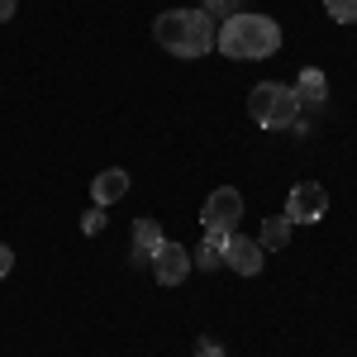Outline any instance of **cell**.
<instances>
[{"label": "cell", "mask_w": 357, "mask_h": 357, "mask_svg": "<svg viewBox=\"0 0 357 357\" xmlns=\"http://www.w3.org/2000/svg\"><path fill=\"white\" fill-rule=\"evenodd\" d=\"M215 33H220V24L205 10H162L153 20V38L172 57H210L215 53Z\"/></svg>", "instance_id": "1"}, {"label": "cell", "mask_w": 357, "mask_h": 357, "mask_svg": "<svg viewBox=\"0 0 357 357\" xmlns=\"http://www.w3.org/2000/svg\"><path fill=\"white\" fill-rule=\"evenodd\" d=\"M215 48L224 57H234V62H262V57H272L281 48V24L267 20V15H234V20H224L220 33H215Z\"/></svg>", "instance_id": "2"}, {"label": "cell", "mask_w": 357, "mask_h": 357, "mask_svg": "<svg viewBox=\"0 0 357 357\" xmlns=\"http://www.w3.org/2000/svg\"><path fill=\"white\" fill-rule=\"evenodd\" d=\"M248 119L267 134H281V129H296L301 124V96L296 86L281 82H257L248 91Z\"/></svg>", "instance_id": "3"}, {"label": "cell", "mask_w": 357, "mask_h": 357, "mask_svg": "<svg viewBox=\"0 0 357 357\" xmlns=\"http://www.w3.org/2000/svg\"><path fill=\"white\" fill-rule=\"evenodd\" d=\"M238 220H243V195L234 191V186L210 191V200L200 205V224H205V234H215V238L238 234Z\"/></svg>", "instance_id": "4"}, {"label": "cell", "mask_w": 357, "mask_h": 357, "mask_svg": "<svg viewBox=\"0 0 357 357\" xmlns=\"http://www.w3.org/2000/svg\"><path fill=\"white\" fill-rule=\"evenodd\" d=\"M329 215V191L319 181H296L286 195V220L291 224H319Z\"/></svg>", "instance_id": "5"}, {"label": "cell", "mask_w": 357, "mask_h": 357, "mask_svg": "<svg viewBox=\"0 0 357 357\" xmlns=\"http://www.w3.org/2000/svg\"><path fill=\"white\" fill-rule=\"evenodd\" d=\"M224 262H229V272H238V276H257L267 267V252H262L257 238L229 234V238H224Z\"/></svg>", "instance_id": "6"}, {"label": "cell", "mask_w": 357, "mask_h": 357, "mask_svg": "<svg viewBox=\"0 0 357 357\" xmlns=\"http://www.w3.org/2000/svg\"><path fill=\"white\" fill-rule=\"evenodd\" d=\"M186 276H191V248L162 243L158 257H153V281H158V286H181Z\"/></svg>", "instance_id": "7"}, {"label": "cell", "mask_w": 357, "mask_h": 357, "mask_svg": "<svg viewBox=\"0 0 357 357\" xmlns=\"http://www.w3.org/2000/svg\"><path fill=\"white\" fill-rule=\"evenodd\" d=\"M162 243H167V234H162V224L153 220V215L134 220V262H153Z\"/></svg>", "instance_id": "8"}, {"label": "cell", "mask_w": 357, "mask_h": 357, "mask_svg": "<svg viewBox=\"0 0 357 357\" xmlns=\"http://www.w3.org/2000/svg\"><path fill=\"white\" fill-rule=\"evenodd\" d=\"M124 191H129V172H124V167H105V172L91 181V200H96V205H114Z\"/></svg>", "instance_id": "9"}, {"label": "cell", "mask_w": 357, "mask_h": 357, "mask_svg": "<svg viewBox=\"0 0 357 357\" xmlns=\"http://www.w3.org/2000/svg\"><path fill=\"white\" fill-rule=\"evenodd\" d=\"M296 96H301V105H324V100H329V77H324L319 67H301Z\"/></svg>", "instance_id": "10"}, {"label": "cell", "mask_w": 357, "mask_h": 357, "mask_svg": "<svg viewBox=\"0 0 357 357\" xmlns=\"http://www.w3.org/2000/svg\"><path fill=\"white\" fill-rule=\"evenodd\" d=\"M257 243H262V252H281V248L291 243V220H286V215H272V220H262V234H257Z\"/></svg>", "instance_id": "11"}, {"label": "cell", "mask_w": 357, "mask_h": 357, "mask_svg": "<svg viewBox=\"0 0 357 357\" xmlns=\"http://www.w3.org/2000/svg\"><path fill=\"white\" fill-rule=\"evenodd\" d=\"M191 267H200V272H215V267H224V238L205 234V243L191 252Z\"/></svg>", "instance_id": "12"}, {"label": "cell", "mask_w": 357, "mask_h": 357, "mask_svg": "<svg viewBox=\"0 0 357 357\" xmlns=\"http://www.w3.org/2000/svg\"><path fill=\"white\" fill-rule=\"evenodd\" d=\"M200 10H205V15H210L215 24H224V20H234V15H243V0H205Z\"/></svg>", "instance_id": "13"}, {"label": "cell", "mask_w": 357, "mask_h": 357, "mask_svg": "<svg viewBox=\"0 0 357 357\" xmlns=\"http://www.w3.org/2000/svg\"><path fill=\"white\" fill-rule=\"evenodd\" d=\"M324 10L338 24H357V0H324Z\"/></svg>", "instance_id": "14"}, {"label": "cell", "mask_w": 357, "mask_h": 357, "mask_svg": "<svg viewBox=\"0 0 357 357\" xmlns=\"http://www.w3.org/2000/svg\"><path fill=\"white\" fill-rule=\"evenodd\" d=\"M100 229H105V205H96V210L82 215V234H100Z\"/></svg>", "instance_id": "15"}, {"label": "cell", "mask_w": 357, "mask_h": 357, "mask_svg": "<svg viewBox=\"0 0 357 357\" xmlns=\"http://www.w3.org/2000/svg\"><path fill=\"white\" fill-rule=\"evenodd\" d=\"M195 357H224V348L215 338H200V343H195Z\"/></svg>", "instance_id": "16"}, {"label": "cell", "mask_w": 357, "mask_h": 357, "mask_svg": "<svg viewBox=\"0 0 357 357\" xmlns=\"http://www.w3.org/2000/svg\"><path fill=\"white\" fill-rule=\"evenodd\" d=\"M10 267H15V252L0 243V276H10Z\"/></svg>", "instance_id": "17"}, {"label": "cell", "mask_w": 357, "mask_h": 357, "mask_svg": "<svg viewBox=\"0 0 357 357\" xmlns=\"http://www.w3.org/2000/svg\"><path fill=\"white\" fill-rule=\"evenodd\" d=\"M5 20H15V0H0V24Z\"/></svg>", "instance_id": "18"}]
</instances>
